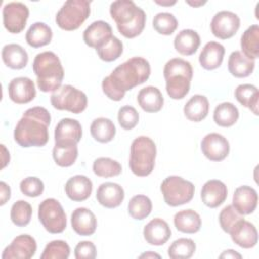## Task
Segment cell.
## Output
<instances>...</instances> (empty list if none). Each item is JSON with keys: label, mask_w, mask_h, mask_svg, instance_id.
Returning a JSON list of instances; mask_svg holds the SVG:
<instances>
[{"label": "cell", "mask_w": 259, "mask_h": 259, "mask_svg": "<svg viewBox=\"0 0 259 259\" xmlns=\"http://www.w3.org/2000/svg\"><path fill=\"white\" fill-rule=\"evenodd\" d=\"M70 247L63 240H54L46 245L40 255L41 259H67L70 256Z\"/></svg>", "instance_id": "44"}, {"label": "cell", "mask_w": 259, "mask_h": 259, "mask_svg": "<svg viewBox=\"0 0 259 259\" xmlns=\"http://www.w3.org/2000/svg\"><path fill=\"white\" fill-rule=\"evenodd\" d=\"M117 120L119 125L126 131L133 130L139 122V113L135 107L124 105L119 108L117 113Z\"/></svg>", "instance_id": "45"}, {"label": "cell", "mask_w": 259, "mask_h": 259, "mask_svg": "<svg viewBox=\"0 0 259 259\" xmlns=\"http://www.w3.org/2000/svg\"><path fill=\"white\" fill-rule=\"evenodd\" d=\"M1 56L3 63L10 69H22L28 63V55L26 51L17 44L5 45L2 49Z\"/></svg>", "instance_id": "27"}, {"label": "cell", "mask_w": 259, "mask_h": 259, "mask_svg": "<svg viewBox=\"0 0 259 259\" xmlns=\"http://www.w3.org/2000/svg\"><path fill=\"white\" fill-rule=\"evenodd\" d=\"M32 214L31 205L25 200H17L10 209V219L17 227H25L29 224Z\"/></svg>", "instance_id": "42"}, {"label": "cell", "mask_w": 259, "mask_h": 259, "mask_svg": "<svg viewBox=\"0 0 259 259\" xmlns=\"http://www.w3.org/2000/svg\"><path fill=\"white\" fill-rule=\"evenodd\" d=\"M200 148L202 154L210 161L220 162L227 158L230 152L228 140L221 134H207L201 141Z\"/></svg>", "instance_id": "13"}, {"label": "cell", "mask_w": 259, "mask_h": 259, "mask_svg": "<svg viewBox=\"0 0 259 259\" xmlns=\"http://www.w3.org/2000/svg\"><path fill=\"white\" fill-rule=\"evenodd\" d=\"M38 220L52 234H60L67 227V217L61 203L55 198H47L38 205Z\"/></svg>", "instance_id": "10"}, {"label": "cell", "mask_w": 259, "mask_h": 259, "mask_svg": "<svg viewBox=\"0 0 259 259\" xmlns=\"http://www.w3.org/2000/svg\"><path fill=\"white\" fill-rule=\"evenodd\" d=\"M141 258H149V257H157V258H160L161 256L159 254H156V253H152V252H147V253H144L140 256Z\"/></svg>", "instance_id": "54"}, {"label": "cell", "mask_w": 259, "mask_h": 259, "mask_svg": "<svg viewBox=\"0 0 259 259\" xmlns=\"http://www.w3.org/2000/svg\"><path fill=\"white\" fill-rule=\"evenodd\" d=\"M196 249L193 240L188 238H180L175 240L168 248V256L171 259H188Z\"/></svg>", "instance_id": "40"}, {"label": "cell", "mask_w": 259, "mask_h": 259, "mask_svg": "<svg viewBox=\"0 0 259 259\" xmlns=\"http://www.w3.org/2000/svg\"><path fill=\"white\" fill-rule=\"evenodd\" d=\"M225 48L217 41H208L199 54V63L205 70H214L219 68L224 60Z\"/></svg>", "instance_id": "25"}, {"label": "cell", "mask_w": 259, "mask_h": 259, "mask_svg": "<svg viewBox=\"0 0 259 259\" xmlns=\"http://www.w3.org/2000/svg\"><path fill=\"white\" fill-rule=\"evenodd\" d=\"M152 207V201L148 196L138 194L131 198L127 205V210L133 219L142 221L151 213Z\"/></svg>", "instance_id": "38"}, {"label": "cell", "mask_w": 259, "mask_h": 259, "mask_svg": "<svg viewBox=\"0 0 259 259\" xmlns=\"http://www.w3.org/2000/svg\"><path fill=\"white\" fill-rule=\"evenodd\" d=\"M78 157V147L76 143H55L53 148V158L60 167L72 166Z\"/></svg>", "instance_id": "33"}, {"label": "cell", "mask_w": 259, "mask_h": 259, "mask_svg": "<svg viewBox=\"0 0 259 259\" xmlns=\"http://www.w3.org/2000/svg\"><path fill=\"white\" fill-rule=\"evenodd\" d=\"M239 118V110L232 102H223L215 106L213 111L214 122L223 127L232 126Z\"/></svg>", "instance_id": "37"}, {"label": "cell", "mask_w": 259, "mask_h": 259, "mask_svg": "<svg viewBox=\"0 0 259 259\" xmlns=\"http://www.w3.org/2000/svg\"><path fill=\"white\" fill-rule=\"evenodd\" d=\"M150 74V63L145 58H131L102 80V91L109 99L119 101L124 97L126 91L146 82Z\"/></svg>", "instance_id": "1"}, {"label": "cell", "mask_w": 259, "mask_h": 259, "mask_svg": "<svg viewBox=\"0 0 259 259\" xmlns=\"http://www.w3.org/2000/svg\"><path fill=\"white\" fill-rule=\"evenodd\" d=\"M97 201L106 208H114L121 204L124 199L123 188L114 182L101 183L96 191Z\"/></svg>", "instance_id": "21"}, {"label": "cell", "mask_w": 259, "mask_h": 259, "mask_svg": "<svg viewBox=\"0 0 259 259\" xmlns=\"http://www.w3.org/2000/svg\"><path fill=\"white\" fill-rule=\"evenodd\" d=\"M112 28L106 21L96 20L83 32L84 42L95 50L112 36Z\"/></svg>", "instance_id": "22"}, {"label": "cell", "mask_w": 259, "mask_h": 259, "mask_svg": "<svg viewBox=\"0 0 259 259\" xmlns=\"http://www.w3.org/2000/svg\"><path fill=\"white\" fill-rule=\"evenodd\" d=\"M242 53L249 59L255 60L259 57V26H249L241 36Z\"/></svg>", "instance_id": "35"}, {"label": "cell", "mask_w": 259, "mask_h": 259, "mask_svg": "<svg viewBox=\"0 0 259 259\" xmlns=\"http://www.w3.org/2000/svg\"><path fill=\"white\" fill-rule=\"evenodd\" d=\"M82 138V126L77 119L62 118L55 127V143H76Z\"/></svg>", "instance_id": "23"}, {"label": "cell", "mask_w": 259, "mask_h": 259, "mask_svg": "<svg viewBox=\"0 0 259 259\" xmlns=\"http://www.w3.org/2000/svg\"><path fill=\"white\" fill-rule=\"evenodd\" d=\"M229 234L233 242L244 249L253 248L258 242V232L256 227L245 219L239 220L231 228Z\"/></svg>", "instance_id": "15"}, {"label": "cell", "mask_w": 259, "mask_h": 259, "mask_svg": "<svg viewBox=\"0 0 259 259\" xmlns=\"http://www.w3.org/2000/svg\"><path fill=\"white\" fill-rule=\"evenodd\" d=\"M209 109L208 99L204 95H193L184 105V115L191 121L198 122L207 116Z\"/></svg>", "instance_id": "31"}, {"label": "cell", "mask_w": 259, "mask_h": 259, "mask_svg": "<svg viewBox=\"0 0 259 259\" xmlns=\"http://www.w3.org/2000/svg\"><path fill=\"white\" fill-rule=\"evenodd\" d=\"M72 229L80 236H90L96 231L95 214L86 207H77L71 214Z\"/></svg>", "instance_id": "20"}, {"label": "cell", "mask_w": 259, "mask_h": 259, "mask_svg": "<svg viewBox=\"0 0 259 259\" xmlns=\"http://www.w3.org/2000/svg\"><path fill=\"white\" fill-rule=\"evenodd\" d=\"M36 252V242L30 235H19L13 239L3 253L2 259H30Z\"/></svg>", "instance_id": "14"}, {"label": "cell", "mask_w": 259, "mask_h": 259, "mask_svg": "<svg viewBox=\"0 0 259 259\" xmlns=\"http://www.w3.org/2000/svg\"><path fill=\"white\" fill-rule=\"evenodd\" d=\"M241 219H244L242 214H240L233 205H227L225 206L220 214H219V222L220 226L223 229L224 232L228 233L230 232L231 228Z\"/></svg>", "instance_id": "47"}, {"label": "cell", "mask_w": 259, "mask_h": 259, "mask_svg": "<svg viewBox=\"0 0 259 259\" xmlns=\"http://www.w3.org/2000/svg\"><path fill=\"white\" fill-rule=\"evenodd\" d=\"M200 45V36L193 29H182L174 38L175 50L183 56L193 55Z\"/></svg>", "instance_id": "29"}, {"label": "cell", "mask_w": 259, "mask_h": 259, "mask_svg": "<svg viewBox=\"0 0 259 259\" xmlns=\"http://www.w3.org/2000/svg\"><path fill=\"white\" fill-rule=\"evenodd\" d=\"M51 114L42 106L28 108L15 125L13 137L23 147H42L49 142Z\"/></svg>", "instance_id": "2"}, {"label": "cell", "mask_w": 259, "mask_h": 259, "mask_svg": "<svg viewBox=\"0 0 259 259\" xmlns=\"http://www.w3.org/2000/svg\"><path fill=\"white\" fill-rule=\"evenodd\" d=\"M233 206L242 215L252 213L258 203L257 191L248 185H242L236 188L233 194Z\"/></svg>", "instance_id": "17"}, {"label": "cell", "mask_w": 259, "mask_h": 259, "mask_svg": "<svg viewBox=\"0 0 259 259\" xmlns=\"http://www.w3.org/2000/svg\"><path fill=\"white\" fill-rule=\"evenodd\" d=\"M178 26L176 17L169 12H159L153 18L154 29L163 35L172 34Z\"/></svg>", "instance_id": "43"}, {"label": "cell", "mask_w": 259, "mask_h": 259, "mask_svg": "<svg viewBox=\"0 0 259 259\" xmlns=\"http://www.w3.org/2000/svg\"><path fill=\"white\" fill-rule=\"evenodd\" d=\"M20 191L28 197H37L42 194L45 185L44 182L34 176H29L20 181Z\"/></svg>", "instance_id": "46"}, {"label": "cell", "mask_w": 259, "mask_h": 259, "mask_svg": "<svg viewBox=\"0 0 259 259\" xmlns=\"http://www.w3.org/2000/svg\"><path fill=\"white\" fill-rule=\"evenodd\" d=\"M235 97L239 103L249 108L255 115H258L259 92L253 84H240L235 89Z\"/></svg>", "instance_id": "34"}, {"label": "cell", "mask_w": 259, "mask_h": 259, "mask_svg": "<svg viewBox=\"0 0 259 259\" xmlns=\"http://www.w3.org/2000/svg\"><path fill=\"white\" fill-rule=\"evenodd\" d=\"M90 14V2L87 0H68L56 14V23L64 30L79 28Z\"/></svg>", "instance_id": "7"}, {"label": "cell", "mask_w": 259, "mask_h": 259, "mask_svg": "<svg viewBox=\"0 0 259 259\" xmlns=\"http://www.w3.org/2000/svg\"><path fill=\"white\" fill-rule=\"evenodd\" d=\"M163 75L167 94L172 99H182L187 95L193 76L192 66L188 61L181 58L169 60L165 64Z\"/></svg>", "instance_id": "5"}, {"label": "cell", "mask_w": 259, "mask_h": 259, "mask_svg": "<svg viewBox=\"0 0 259 259\" xmlns=\"http://www.w3.org/2000/svg\"><path fill=\"white\" fill-rule=\"evenodd\" d=\"M9 98L17 104H25L34 99L36 95L33 81L27 77H16L8 84Z\"/></svg>", "instance_id": "16"}, {"label": "cell", "mask_w": 259, "mask_h": 259, "mask_svg": "<svg viewBox=\"0 0 259 259\" xmlns=\"http://www.w3.org/2000/svg\"><path fill=\"white\" fill-rule=\"evenodd\" d=\"M123 52V45L116 36L112 35L108 40L96 49L98 57L104 62L117 60Z\"/></svg>", "instance_id": "41"}, {"label": "cell", "mask_w": 259, "mask_h": 259, "mask_svg": "<svg viewBox=\"0 0 259 259\" xmlns=\"http://www.w3.org/2000/svg\"><path fill=\"white\" fill-rule=\"evenodd\" d=\"M76 259H94L96 257V247L90 241L79 242L75 247Z\"/></svg>", "instance_id": "48"}, {"label": "cell", "mask_w": 259, "mask_h": 259, "mask_svg": "<svg viewBox=\"0 0 259 259\" xmlns=\"http://www.w3.org/2000/svg\"><path fill=\"white\" fill-rule=\"evenodd\" d=\"M50 100L54 108L67 110L75 114L84 111L88 103L86 94L72 85H63L55 90L51 94Z\"/></svg>", "instance_id": "9"}, {"label": "cell", "mask_w": 259, "mask_h": 259, "mask_svg": "<svg viewBox=\"0 0 259 259\" xmlns=\"http://www.w3.org/2000/svg\"><path fill=\"white\" fill-rule=\"evenodd\" d=\"M255 68V61L246 57L242 52H233L228 60L229 72L236 78H245L252 74Z\"/></svg>", "instance_id": "28"}, {"label": "cell", "mask_w": 259, "mask_h": 259, "mask_svg": "<svg viewBox=\"0 0 259 259\" xmlns=\"http://www.w3.org/2000/svg\"><path fill=\"white\" fill-rule=\"evenodd\" d=\"M53 37L52 28L44 22L32 23L26 31V42L32 48H40L51 42Z\"/></svg>", "instance_id": "32"}, {"label": "cell", "mask_w": 259, "mask_h": 259, "mask_svg": "<svg viewBox=\"0 0 259 259\" xmlns=\"http://www.w3.org/2000/svg\"><path fill=\"white\" fill-rule=\"evenodd\" d=\"M1 149H2V152H3V155H2V168H4L9 163L10 159H8V158H10V156H9V152L6 150L4 145H1Z\"/></svg>", "instance_id": "51"}, {"label": "cell", "mask_w": 259, "mask_h": 259, "mask_svg": "<svg viewBox=\"0 0 259 259\" xmlns=\"http://www.w3.org/2000/svg\"><path fill=\"white\" fill-rule=\"evenodd\" d=\"M110 15L120 34L134 38L142 33L146 24L145 11L132 0H116L110 4Z\"/></svg>", "instance_id": "3"}, {"label": "cell", "mask_w": 259, "mask_h": 259, "mask_svg": "<svg viewBox=\"0 0 259 259\" xmlns=\"http://www.w3.org/2000/svg\"><path fill=\"white\" fill-rule=\"evenodd\" d=\"M92 181L85 175L71 177L65 185L67 196L73 201H84L92 192Z\"/></svg>", "instance_id": "24"}, {"label": "cell", "mask_w": 259, "mask_h": 259, "mask_svg": "<svg viewBox=\"0 0 259 259\" xmlns=\"http://www.w3.org/2000/svg\"><path fill=\"white\" fill-rule=\"evenodd\" d=\"M157 149L154 141L146 136L136 138L131 145L130 169L140 177L148 176L155 167Z\"/></svg>", "instance_id": "6"}, {"label": "cell", "mask_w": 259, "mask_h": 259, "mask_svg": "<svg viewBox=\"0 0 259 259\" xmlns=\"http://www.w3.org/2000/svg\"><path fill=\"white\" fill-rule=\"evenodd\" d=\"M4 27L10 33L21 32L29 16L28 7L21 2L6 3L2 10Z\"/></svg>", "instance_id": "11"}, {"label": "cell", "mask_w": 259, "mask_h": 259, "mask_svg": "<svg viewBox=\"0 0 259 259\" xmlns=\"http://www.w3.org/2000/svg\"><path fill=\"white\" fill-rule=\"evenodd\" d=\"M90 133L95 141L99 143H108L113 140L116 128L109 118L98 117L92 121L90 125Z\"/></svg>", "instance_id": "36"}, {"label": "cell", "mask_w": 259, "mask_h": 259, "mask_svg": "<svg viewBox=\"0 0 259 259\" xmlns=\"http://www.w3.org/2000/svg\"><path fill=\"white\" fill-rule=\"evenodd\" d=\"M37 87L42 92H54L62 86L64 69L59 57L50 51L39 53L32 63Z\"/></svg>", "instance_id": "4"}, {"label": "cell", "mask_w": 259, "mask_h": 259, "mask_svg": "<svg viewBox=\"0 0 259 259\" xmlns=\"http://www.w3.org/2000/svg\"><path fill=\"white\" fill-rule=\"evenodd\" d=\"M240 27L239 16L228 10L219 11L210 22V29L214 36L221 39H228L234 36Z\"/></svg>", "instance_id": "12"}, {"label": "cell", "mask_w": 259, "mask_h": 259, "mask_svg": "<svg viewBox=\"0 0 259 259\" xmlns=\"http://www.w3.org/2000/svg\"><path fill=\"white\" fill-rule=\"evenodd\" d=\"M143 234L148 244L162 246L170 239L171 229L166 221L160 218H155L144 227Z\"/></svg>", "instance_id": "19"}, {"label": "cell", "mask_w": 259, "mask_h": 259, "mask_svg": "<svg viewBox=\"0 0 259 259\" xmlns=\"http://www.w3.org/2000/svg\"><path fill=\"white\" fill-rule=\"evenodd\" d=\"M228 196V189L226 184L218 179H211L206 181L200 192V197L202 202L210 207L215 208L220 206Z\"/></svg>", "instance_id": "18"}, {"label": "cell", "mask_w": 259, "mask_h": 259, "mask_svg": "<svg viewBox=\"0 0 259 259\" xmlns=\"http://www.w3.org/2000/svg\"><path fill=\"white\" fill-rule=\"evenodd\" d=\"M221 258H242V255L235 252L234 250L230 249V250H226L224 253H222L220 255Z\"/></svg>", "instance_id": "50"}, {"label": "cell", "mask_w": 259, "mask_h": 259, "mask_svg": "<svg viewBox=\"0 0 259 259\" xmlns=\"http://www.w3.org/2000/svg\"><path fill=\"white\" fill-rule=\"evenodd\" d=\"M173 222L175 228L185 234H194L201 227L200 215L193 209H183L176 212Z\"/></svg>", "instance_id": "30"}, {"label": "cell", "mask_w": 259, "mask_h": 259, "mask_svg": "<svg viewBox=\"0 0 259 259\" xmlns=\"http://www.w3.org/2000/svg\"><path fill=\"white\" fill-rule=\"evenodd\" d=\"M0 197H1V200H0V204L3 205L6 203L7 200L10 199V194H11V190H10V187L9 185H7L4 181H1L0 182Z\"/></svg>", "instance_id": "49"}, {"label": "cell", "mask_w": 259, "mask_h": 259, "mask_svg": "<svg viewBox=\"0 0 259 259\" xmlns=\"http://www.w3.org/2000/svg\"><path fill=\"white\" fill-rule=\"evenodd\" d=\"M155 2L159 5H162V6H171V5H174L176 3L175 0L174 1H158V0H156Z\"/></svg>", "instance_id": "53"}, {"label": "cell", "mask_w": 259, "mask_h": 259, "mask_svg": "<svg viewBox=\"0 0 259 259\" xmlns=\"http://www.w3.org/2000/svg\"><path fill=\"white\" fill-rule=\"evenodd\" d=\"M92 169L95 175L104 178L117 176L121 173L122 170L121 165L117 161L107 157L97 158L93 162Z\"/></svg>", "instance_id": "39"}, {"label": "cell", "mask_w": 259, "mask_h": 259, "mask_svg": "<svg viewBox=\"0 0 259 259\" xmlns=\"http://www.w3.org/2000/svg\"><path fill=\"white\" fill-rule=\"evenodd\" d=\"M161 192L165 202L170 206H178L188 203L194 195L192 182L180 176H168L161 183Z\"/></svg>", "instance_id": "8"}, {"label": "cell", "mask_w": 259, "mask_h": 259, "mask_svg": "<svg viewBox=\"0 0 259 259\" xmlns=\"http://www.w3.org/2000/svg\"><path fill=\"white\" fill-rule=\"evenodd\" d=\"M186 3H188L189 5H191V6H194V7H197V6H201V5H203V4H205L206 3V1H190V0H186Z\"/></svg>", "instance_id": "52"}, {"label": "cell", "mask_w": 259, "mask_h": 259, "mask_svg": "<svg viewBox=\"0 0 259 259\" xmlns=\"http://www.w3.org/2000/svg\"><path fill=\"white\" fill-rule=\"evenodd\" d=\"M137 100L141 108L146 112H158L164 104V97L161 91L155 86L142 88L138 93Z\"/></svg>", "instance_id": "26"}]
</instances>
